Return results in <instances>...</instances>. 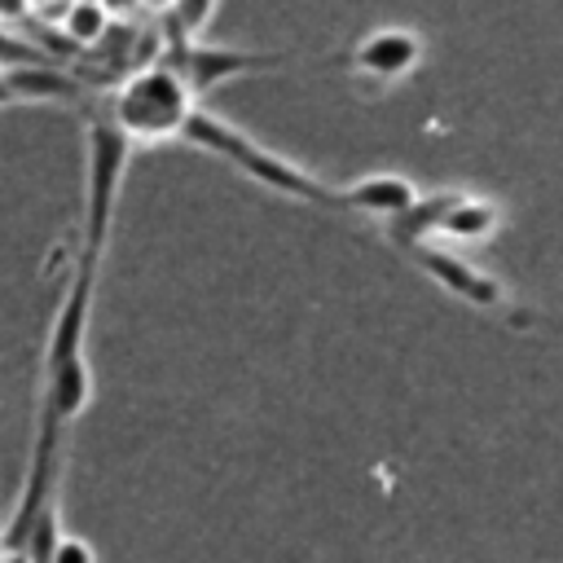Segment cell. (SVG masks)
<instances>
[{
    "label": "cell",
    "mask_w": 563,
    "mask_h": 563,
    "mask_svg": "<svg viewBox=\"0 0 563 563\" xmlns=\"http://www.w3.org/2000/svg\"><path fill=\"white\" fill-rule=\"evenodd\" d=\"M180 141H189V145H198V150L224 158L229 167H238L242 176H251L255 185H264V189H273V194H282V198H295V202H308V207H321V211H339V185L317 180V176L303 172L299 163L282 158L277 150L260 145L255 136H246L242 128H233L229 119H220V114H211V110H202V106L189 114Z\"/></svg>",
    "instance_id": "cell-1"
},
{
    "label": "cell",
    "mask_w": 563,
    "mask_h": 563,
    "mask_svg": "<svg viewBox=\"0 0 563 563\" xmlns=\"http://www.w3.org/2000/svg\"><path fill=\"white\" fill-rule=\"evenodd\" d=\"M198 110L194 92L185 88V79L167 66H141L136 75H128L119 84V92L110 97L106 114L110 123L132 141V145H158V141H180L189 114Z\"/></svg>",
    "instance_id": "cell-2"
},
{
    "label": "cell",
    "mask_w": 563,
    "mask_h": 563,
    "mask_svg": "<svg viewBox=\"0 0 563 563\" xmlns=\"http://www.w3.org/2000/svg\"><path fill=\"white\" fill-rule=\"evenodd\" d=\"M128 158H132V141L110 123L106 110H97L84 128V242H79V264L101 268Z\"/></svg>",
    "instance_id": "cell-3"
},
{
    "label": "cell",
    "mask_w": 563,
    "mask_h": 563,
    "mask_svg": "<svg viewBox=\"0 0 563 563\" xmlns=\"http://www.w3.org/2000/svg\"><path fill=\"white\" fill-rule=\"evenodd\" d=\"M400 255H405L413 268H422L440 290H449L453 299H462L466 308L488 312V317L510 312L506 286H501L493 273L475 268L457 246H444V242H413V246H400Z\"/></svg>",
    "instance_id": "cell-4"
},
{
    "label": "cell",
    "mask_w": 563,
    "mask_h": 563,
    "mask_svg": "<svg viewBox=\"0 0 563 563\" xmlns=\"http://www.w3.org/2000/svg\"><path fill=\"white\" fill-rule=\"evenodd\" d=\"M268 62H277V57H260V53H242V48H216V44H180L172 57H167V66L185 79V88L194 92V101L207 92V88H216V84H224V79H233V75H242V70H255V66H268Z\"/></svg>",
    "instance_id": "cell-5"
},
{
    "label": "cell",
    "mask_w": 563,
    "mask_h": 563,
    "mask_svg": "<svg viewBox=\"0 0 563 563\" xmlns=\"http://www.w3.org/2000/svg\"><path fill=\"white\" fill-rule=\"evenodd\" d=\"M422 189L396 172H369V176H356L352 185H339V211L343 216H374L383 224H391L400 211L413 207Z\"/></svg>",
    "instance_id": "cell-6"
},
{
    "label": "cell",
    "mask_w": 563,
    "mask_h": 563,
    "mask_svg": "<svg viewBox=\"0 0 563 563\" xmlns=\"http://www.w3.org/2000/svg\"><path fill=\"white\" fill-rule=\"evenodd\" d=\"M497 220H501L497 202L475 198V194H453L449 207L435 220L431 242H444V246H479V242H488L497 233Z\"/></svg>",
    "instance_id": "cell-7"
},
{
    "label": "cell",
    "mask_w": 563,
    "mask_h": 563,
    "mask_svg": "<svg viewBox=\"0 0 563 563\" xmlns=\"http://www.w3.org/2000/svg\"><path fill=\"white\" fill-rule=\"evenodd\" d=\"M347 57H352V66H356V70L391 79V75H405V70H413V66H418V57H422V40H418L413 31L387 26V31H369V35H365Z\"/></svg>",
    "instance_id": "cell-8"
},
{
    "label": "cell",
    "mask_w": 563,
    "mask_h": 563,
    "mask_svg": "<svg viewBox=\"0 0 563 563\" xmlns=\"http://www.w3.org/2000/svg\"><path fill=\"white\" fill-rule=\"evenodd\" d=\"M92 400V369H88V356H75L66 365H53L44 369V400H40V413L53 418L57 427H70Z\"/></svg>",
    "instance_id": "cell-9"
},
{
    "label": "cell",
    "mask_w": 563,
    "mask_h": 563,
    "mask_svg": "<svg viewBox=\"0 0 563 563\" xmlns=\"http://www.w3.org/2000/svg\"><path fill=\"white\" fill-rule=\"evenodd\" d=\"M4 84H9V92H13V106H18V101H26V106H40V101H75V97L84 92V84H79L70 70L53 66V62L13 66V70H4Z\"/></svg>",
    "instance_id": "cell-10"
},
{
    "label": "cell",
    "mask_w": 563,
    "mask_h": 563,
    "mask_svg": "<svg viewBox=\"0 0 563 563\" xmlns=\"http://www.w3.org/2000/svg\"><path fill=\"white\" fill-rule=\"evenodd\" d=\"M62 31H66L75 44H97V40L106 35V9H101L97 0H79V4H70Z\"/></svg>",
    "instance_id": "cell-11"
},
{
    "label": "cell",
    "mask_w": 563,
    "mask_h": 563,
    "mask_svg": "<svg viewBox=\"0 0 563 563\" xmlns=\"http://www.w3.org/2000/svg\"><path fill=\"white\" fill-rule=\"evenodd\" d=\"M172 13H176V26L185 35H198V31H207V22L216 13V0H172Z\"/></svg>",
    "instance_id": "cell-12"
},
{
    "label": "cell",
    "mask_w": 563,
    "mask_h": 563,
    "mask_svg": "<svg viewBox=\"0 0 563 563\" xmlns=\"http://www.w3.org/2000/svg\"><path fill=\"white\" fill-rule=\"evenodd\" d=\"M48 563H97V554H92V545L79 541V537H57Z\"/></svg>",
    "instance_id": "cell-13"
},
{
    "label": "cell",
    "mask_w": 563,
    "mask_h": 563,
    "mask_svg": "<svg viewBox=\"0 0 563 563\" xmlns=\"http://www.w3.org/2000/svg\"><path fill=\"white\" fill-rule=\"evenodd\" d=\"M523 317L519 325H537V330H550V334H563V317H545V312H515Z\"/></svg>",
    "instance_id": "cell-14"
},
{
    "label": "cell",
    "mask_w": 563,
    "mask_h": 563,
    "mask_svg": "<svg viewBox=\"0 0 563 563\" xmlns=\"http://www.w3.org/2000/svg\"><path fill=\"white\" fill-rule=\"evenodd\" d=\"M0 106H13V92H9V84H4V70H0Z\"/></svg>",
    "instance_id": "cell-15"
},
{
    "label": "cell",
    "mask_w": 563,
    "mask_h": 563,
    "mask_svg": "<svg viewBox=\"0 0 563 563\" xmlns=\"http://www.w3.org/2000/svg\"><path fill=\"white\" fill-rule=\"evenodd\" d=\"M22 9V0H0V13H18Z\"/></svg>",
    "instance_id": "cell-16"
},
{
    "label": "cell",
    "mask_w": 563,
    "mask_h": 563,
    "mask_svg": "<svg viewBox=\"0 0 563 563\" xmlns=\"http://www.w3.org/2000/svg\"><path fill=\"white\" fill-rule=\"evenodd\" d=\"M0 559H4V545H0Z\"/></svg>",
    "instance_id": "cell-17"
}]
</instances>
